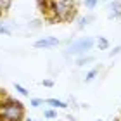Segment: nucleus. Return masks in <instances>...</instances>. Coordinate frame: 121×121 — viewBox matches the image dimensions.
Returning <instances> with one entry per match:
<instances>
[{
  "instance_id": "nucleus-1",
  "label": "nucleus",
  "mask_w": 121,
  "mask_h": 121,
  "mask_svg": "<svg viewBox=\"0 0 121 121\" xmlns=\"http://www.w3.org/2000/svg\"><path fill=\"white\" fill-rule=\"evenodd\" d=\"M78 9L74 5V0H48V12L47 16H43V19L48 24H56V23H71Z\"/></svg>"
},
{
  "instance_id": "nucleus-2",
  "label": "nucleus",
  "mask_w": 121,
  "mask_h": 121,
  "mask_svg": "<svg viewBox=\"0 0 121 121\" xmlns=\"http://www.w3.org/2000/svg\"><path fill=\"white\" fill-rule=\"evenodd\" d=\"M93 38L90 36H86V38H80V40H76L73 42L71 45L68 47V52L66 54H71V56H80V54H85V52H88L90 48L93 47Z\"/></svg>"
},
{
  "instance_id": "nucleus-3",
  "label": "nucleus",
  "mask_w": 121,
  "mask_h": 121,
  "mask_svg": "<svg viewBox=\"0 0 121 121\" xmlns=\"http://www.w3.org/2000/svg\"><path fill=\"white\" fill-rule=\"evenodd\" d=\"M60 43L59 38L56 36H45V38H40V40L35 42V48H54Z\"/></svg>"
},
{
  "instance_id": "nucleus-4",
  "label": "nucleus",
  "mask_w": 121,
  "mask_h": 121,
  "mask_svg": "<svg viewBox=\"0 0 121 121\" xmlns=\"http://www.w3.org/2000/svg\"><path fill=\"white\" fill-rule=\"evenodd\" d=\"M107 16H109V19H116L121 16V2H112L111 5H109V10H107Z\"/></svg>"
},
{
  "instance_id": "nucleus-5",
  "label": "nucleus",
  "mask_w": 121,
  "mask_h": 121,
  "mask_svg": "<svg viewBox=\"0 0 121 121\" xmlns=\"http://www.w3.org/2000/svg\"><path fill=\"white\" fill-rule=\"evenodd\" d=\"M45 104H48V106H52L56 109H68V104L62 102V100H59V99H47Z\"/></svg>"
},
{
  "instance_id": "nucleus-6",
  "label": "nucleus",
  "mask_w": 121,
  "mask_h": 121,
  "mask_svg": "<svg viewBox=\"0 0 121 121\" xmlns=\"http://www.w3.org/2000/svg\"><path fill=\"white\" fill-rule=\"evenodd\" d=\"M10 5H12V0H0V17L9 12Z\"/></svg>"
},
{
  "instance_id": "nucleus-7",
  "label": "nucleus",
  "mask_w": 121,
  "mask_h": 121,
  "mask_svg": "<svg viewBox=\"0 0 121 121\" xmlns=\"http://www.w3.org/2000/svg\"><path fill=\"white\" fill-rule=\"evenodd\" d=\"M97 74H99V69H92V71H88V73H86V76H85V81H86V83H90V81L95 80Z\"/></svg>"
},
{
  "instance_id": "nucleus-8",
  "label": "nucleus",
  "mask_w": 121,
  "mask_h": 121,
  "mask_svg": "<svg viewBox=\"0 0 121 121\" xmlns=\"http://www.w3.org/2000/svg\"><path fill=\"white\" fill-rule=\"evenodd\" d=\"M97 45H99V48H100V50H106V48L109 47V42H107L104 36H99V40H97Z\"/></svg>"
},
{
  "instance_id": "nucleus-9",
  "label": "nucleus",
  "mask_w": 121,
  "mask_h": 121,
  "mask_svg": "<svg viewBox=\"0 0 121 121\" xmlns=\"http://www.w3.org/2000/svg\"><path fill=\"white\" fill-rule=\"evenodd\" d=\"M43 116L47 119H54V118H57V112L54 111V109H45V111H43Z\"/></svg>"
},
{
  "instance_id": "nucleus-10",
  "label": "nucleus",
  "mask_w": 121,
  "mask_h": 121,
  "mask_svg": "<svg viewBox=\"0 0 121 121\" xmlns=\"http://www.w3.org/2000/svg\"><path fill=\"white\" fill-rule=\"evenodd\" d=\"M14 86H16V90H17V92H19V93H21V95H23V97H28V95H30V92H28V90H26V88H24V86H23V85H19V83H16Z\"/></svg>"
},
{
  "instance_id": "nucleus-11",
  "label": "nucleus",
  "mask_w": 121,
  "mask_h": 121,
  "mask_svg": "<svg viewBox=\"0 0 121 121\" xmlns=\"http://www.w3.org/2000/svg\"><path fill=\"white\" fill-rule=\"evenodd\" d=\"M30 106L31 107H40V106H43V99H31Z\"/></svg>"
},
{
  "instance_id": "nucleus-12",
  "label": "nucleus",
  "mask_w": 121,
  "mask_h": 121,
  "mask_svg": "<svg viewBox=\"0 0 121 121\" xmlns=\"http://www.w3.org/2000/svg\"><path fill=\"white\" fill-rule=\"evenodd\" d=\"M97 4H99V0H85V7L86 9H95Z\"/></svg>"
},
{
  "instance_id": "nucleus-13",
  "label": "nucleus",
  "mask_w": 121,
  "mask_h": 121,
  "mask_svg": "<svg viewBox=\"0 0 121 121\" xmlns=\"http://www.w3.org/2000/svg\"><path fill=\"white\" fill-rule=\"evenodd\" d=\"M0 33H2V35H7V36H9V35H10V30H9L4 23H0Z\"/></svg>"
},
{
  "instance_id": "nucleus-14",
  "label": "nucleus",
  "mask_w": 121,
  "mask_h": 121,
  "mask_svg": "<svg viewBox=\"0 0 121 121\" xmlns=\"http://www.w3.org/2000/svg\"><path fill=\"white\" fill-rule=\"evenodd\" d=\"M90 19H92V17H83V19L80 21V28H83L85 24H88V21H90Z\"/></svg>"
},
{
  "instance_id": "nucleus-15",
  "label": "nucleus",
  "mask_w": 121,
  "mask_h": 121,
  "mask_svg": "<svg viewBox=\"0 0 121 121\" xmlns=\"http://www.w3.org/2000/svg\"><path fill=\"white\" fill-rule=\"evenodd\" d=\"M42 85H43V86H54V81H52V80H43Z\"/></svg>"
},
{
  "instance_id": "nucleus-16",
  "label": "nucleus",
  "mask_w": 121,
  "mask_h": 121,
  "mask_svg": "<svg viewBox=\"0 0 121 121\" xmlns=\"http://www.w3.org/2000/svg\"><path fill=\"white\" fill-rule=\"evenodd\" d=\"M119 50H121V48H119V47H118V48H114V50H112V52H111V56H116V54H118V52H119Z\"/></svg>"
},
{
  "instance_id": "nucleus-17",
  "label": "nucleus",
  "mask_w": 121,
  "mask_h": 121,
  "mask_svg": "<svg viewBox=\"0 0 121 121\" xmlns=\"http://www.w3.org/2000/svg\"><path fill=\"white\" fill-rule=\"evenodd\" d=\"M24 121H33V119H31V118H26V119H24Z\"/></svg>"
},
{
  "instance_id": "nucleus-18",
  "label": "nucleus",
  "mask_w": 121,
  "mask_h": 121,
  "mask_svg": "<svg viewBox=\"0 0 121 121\" xmlns=\"http://www.w3.org/2000/svg\"><path fill=\"white\" fill-rule=\"evenodd\" d=\"M97 121H102V119H97Z\"/></svg>"
},
{
  "instance_id": "nucleus-19",
  "label": "nucleus",
  "mask_w": 121,
  "mask_h": 121,
  "mask_svg": "<svg viewBox=\"0 0 121 121\" xmlns=\"http://www.w3.org/2000/svg\"><path fill=\"white\" fill-rule=\"evenodd\" d=\"M74 2H76V0H74Z\"/></svg>"
}]
</instances>
